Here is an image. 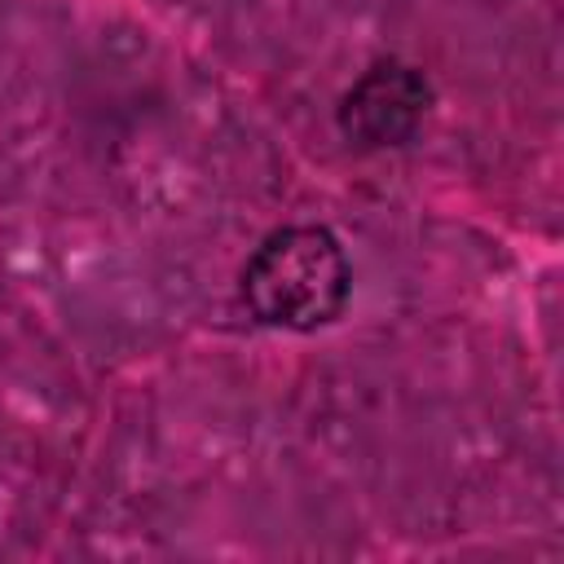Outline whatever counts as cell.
<instances>
[{"mask_svg": "<svg viewBox=\"0 0 564 564\" xmlns=\"http://www.w3.org/2000/svg\"><path fill=\"white\" fill-rule=\"evenodd\" d=\"M352 269L326 225L273 229L242 264V300L256 322L282 330H317L348 304Z\"/></svg>", "mask_w": 564, "mask_h": 564, "instance_id": "6da1fadb", "label": "cell"}, {"mask_svg": "<svg viewBox=\"0 0 564 564\" xmlns=\"http://www.w3.org/2000/svg\"><path fill=\"white\" fill-rule=\"evenodd\" d=\"M427 106H432L427 75L410 62L379 57L339 97V128H344L348 141H357L366 150L405 145L423 128Z\"/></svg>", "mask_w": 564, "mask_h": 564, "instance_id": "7a4b0ae2", "label": "cell"}]
</instances>
